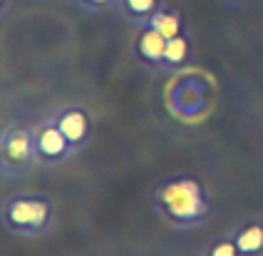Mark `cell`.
<instances>
[{"instance_id":"6da1fadb","label":"cell","mask_w":263,"mask_h":256,"mask_svg":"<svg viewBox=\"0 0 263 256\" xmlns=\"http://www.w3.org/2000/svg\"><path fill=\"white\" fill-rule=\"evenodd\" d=\"M154 207L176 229H194L211 216V202L194 177H174L159 184L154 194Z\"/></svg>"},{"instance_id":"7a4b0ae2","label":"cell","mask_w":263,"mask_h":256,"mask_svg":"<svg viewBox=\"0 0 263 256\" xmlns=\"http://www.w3.org/2000/svg\"><path fill=\"white\" fill-rule=\"evenodd\" d=\"M0 219L15 236H43L52 222V204L40 194L10 196L0 207Z\"/></svg>"},{"instance_id":"3957f363","label":"cell","mask_w":263,"mask_h":256,"mask_svg":"<svg viewBox=\"0 0 263 256\" xmlns=\"http://www.w3.org/2000/svg\"><path fill=\"white\" fill-rule=\"evenodd\" d=\"M37 164L32 127L8 124L0 132V174L3 177H23Z\"/></svg>"},{"instance_id":"277c9868","label":"cell","mask_w":263,"mask_h":256,"mask_svg":"<svg viewBox=\"0 0 263 256\" xmlns=\"http://www.w3.org/2000/svg\"><path fill=\"white\" fill-rule=\"evenodd\" d=\"M32 142H35L37 164L43 167L65 164L67 159H72L77 154L74 147L70 144V139L62 135V130L52 122V117H47V120H43L40 124L32 127Z\"/></svg>"},{"instance_id":"5b68a950","label":"cell","mask_w":263,"mask_h":256,"mask_svg":"<svg viewBox=\"0 0 263 256\" xmlns=\"http://www.w3.org/2000/svg\"><path fill=\"white\" fill-rule=\"evenodd\" d=\"M52 122L62 130V135L70 139V144L74 147V152H82L89 144V137H92V117L85 107L80 105H65L55 109Z\"/></svg>"},{"instance_id":"8992f818","label":"cell","mask_w":263,"mask_h":256,"mask_svg":"<svg viewBox=\"0 0 263 256\" xmlns=\"http://www.w3.org/2000/svg\"><path fill=\"white\" fill-rule=\"evenodd\" d=\"M134 52L137 58L152 70H161L164 52H166V38L152 25H139L137 40H134Z\"/></svg>"},{"instance_id":"52a82bcc","label":"cell","mask_w":263,"mask_h":256,"mask_svg":"<svg viewBox=\"0 0 263 256\" xmlns=\"http://www.w3.org/2000/svg\"><path fill=\"white\" fill-rule=\"evenodd\" d=\"M241 256H263V219H251L231 231Z\"/></svg>"},{"instance_id":"ba28073f","label":"cell","mask_w":263,"mask_h":256,"mask_svg":"<svg viewBox=\"0 0 263 256\" xmlns=\"http://www.w3.org/2000/svg\"><path fill=\"white\" fill-rule=\"evenodd\" d=\"M161 5V0H115V10L137 25H146Z\"/></svg>"},{"instance_id":"9c48e42d","label":"cell","mask_w":263,"mask_h":256,"mask_svg":"<svg viewBox=\"0 0 263 256\" xmlns=\"http://www.w3.org/2000/svg\"><path fill=\"white\" fill-rule=\"evenodd\" d=\"M146 25H152L154 30H159L166 40H172V38H176V35H184V32H186V25H184L181 13L174 10V8H169V5H161L159 10L152 15V20H149Z\"/></svg>"},{"instance_id":"30bf717a","label":"cell","mask_w":263,"mask_h":256,"mask_svg":"<svg viewBox=\"0 0 263 256\" xmlns=\"http://www.w3.org/2000/svg\"><path fill=\"white\" fill-rule=\"evenodd\" d=\"M189 55H191V45H189L186 32L166 40V52H164V62H161V72H176V70H181L189 62Z\"/></svg>"},{"instance_id":"8fae6325","label":"cell","mask_w":263,"mask_h":256,"mask_svg":"<svg viewBox=\"0 0 263 256\" xmlns=\"http://www.w3.org/2000/svg\"><path fill=\"white\" fill-rule=\"evenodd\" d=\"M204 256H241V254H238V246H236L234 236L226 234V236H221V239L211 241V244L206 246Z\"/></svg>"},{"instance_id":"7c38bea8","label":"cell","mask_w":263,"mask_h":256,"mask_svg":"<svg viewBox=\"0 0 263 256\" xmlns=\"http://www.w3.org/2000/svg\"><path fill=\"white\" fill-rule=\"evenodd\" d=\"M80 8L85 10H107V8H115V0H72Z\"/></svg>"},{"instance_id":"4fadbf2b","label":"cell","mask_w":263,"mask_h":256,"mask_svg":"<svg viewBox=\"0 0 263 256\" xmlns=\"http://www.w3.org/2000/svg\"><path fill=\"white\" fill-rule=\"evenodd\" d=\"M226 3H229L231 8H243V5H249L251 0H226Z\"/></svg>"},{"instance_id":"5bb4252c","label":"cell","mask_w":263,"mask_h":256,"mask_svg":"<svg viewBox=\"0 0 263 256\" xmlns=\"http://www.w3.org/2000/svg\"><path fill=\"white\" fill-rule=\"evenodd\" d=\"M5 8H8V0H0V17L5 15Z\"/></svg>"}]
</instances>
